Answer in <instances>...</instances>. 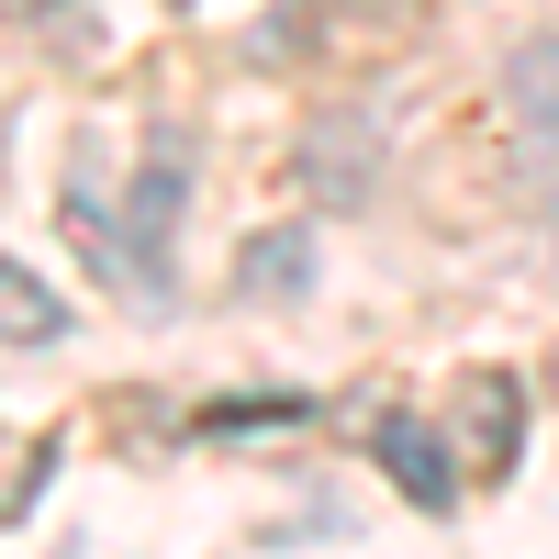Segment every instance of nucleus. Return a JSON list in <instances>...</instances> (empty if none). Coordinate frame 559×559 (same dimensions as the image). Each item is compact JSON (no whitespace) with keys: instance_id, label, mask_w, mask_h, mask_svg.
<instances>
[{"instance_id":"obj_4","label":"nucleus","mask_w":559,"mask_h":559,"mask_svg":"<svg viewBox=\"0 0 559 559\" xmlns=\"http://www.w3.org/2000/svg\"><path fill=\"white\" fill-rule=\"evenodd\" d=\"M459 426H471V471L503 481L515 448H526V381L515 369H471V381H459Z\"/></svg>"},{"instance_id":"obj_6","label":"nucleus","mask_w":559,"mask_h":559,"mask_svg":"<svg viewBox=\"0 0 559 559\" xmlns=\"http://www.w3.org/2000/svg\"><path fill=\"white\" fill-rule=\"evenodd\" d=\"M57 336H68V302L23 258H0V347H57Z\"/></svg>"},{"instance_id":"obj_2","label":"nucleus","mask_w":559,"mask_h":559,"mask_svg":"<svg viewBox=\"0 0 559 559\" xmlns=\"http://www.w3.org/2000/svg\"><path fill=\"white\" fill-rule=\"evenodd\" d=\"M179 202H191V146H179V134H146V168H134V191H123V247H134V269H146V313L168 302L157 269H168V224H179Z\"/></svg>"},{"instance_id":"obj_1","label":"nucleus","mask_w":559,"mask_h":559,"mask_svg":"<svg viewBox=\"0 0 559 559\" xmlns=\"http://www.w3.org/2000/svg\"><path fill=\"white\" fill-rule=\"evenodd\" d=\"M292 179L313 213H358L369 191H381V134H369L358 112H313L302 146H292Z\"/></svg>"},{"instance_id":"obj_8","label":"nucleus","mask_w":559,"mask_h":559,"mask_svg":"<svg viewBox=\"0 0 559 559\" xmlns=\"http://www.w3.org/2000/svg\"><path fill=\"white\" fill-rule=\"evenodd\" d=\"M0 12H12V0H0Z\"/></svg>"},{"instance_id":"obj_3","label":"nucleus","mask_w":559,"mask_h":559,"mask_svg":"<svg viewBox=\"0 0 559 559\" xmlns=\"http://www.w3.org/2000/svg\"><path fill=\"white\" fill-rule=\"evenodd\" d=\"M503 102H515V123H526L537 202L559 213V34H537V45H515V57H503Z\"/></svg>"},{"instance_id":"obj_7","label":"nucleus","mask_w":559,"mask_h":559,"mask_svg":"<svg viewBox=\"0 0 559 559\" xmlns=\"http://www.w3.org/2000/svg\"><path fill=\"white\" fill-rule=\"evenodd\" d=\"M236 280H247L258 302H292L302 280H313V236H302V224H280V236H247V258H236Z\"/></svg>"},{"instance_id":"obj_5","label":"nucleus","mask_w":559,"mask_h":559,"mask_svg":"<svg viewBox=\"0 0 559 559\" xmlns=\"http://www.w3.org/2000/svg\"><path fill=\"white\" fill-rule=\"evenodd\" d=\"M369 448H381V471H392L403 503H426V515H448V503H459V471H448L459 448H437L426 414H381V426H369Z\"/></svg>"}]
</instances>
